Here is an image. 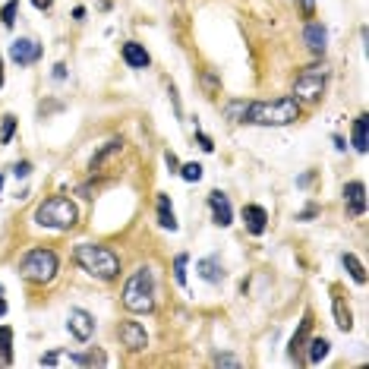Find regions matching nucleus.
<instances>
[{"label": "nucleus", "instance_id": "nucleus-1", "mask_svg": "<svg viewBox=\"0 0 369 369\" xmlns=\"http://www.w3.org/2000/svg\"><path fill=\"white\" fill-rule=\"evenodd\" d=\"M300 120V102L294 95H281L272 102H250L243 123L253 126H291Z\"/></svg>", "mask_w": 369, "mask_h": 369}, {"label": "nucleus", "instance_id": "nucleus-2", "mask_svg": "<svg viewBox=\"0 0 369 369\" xmlns=\"http://www.w3.org/2000/svg\"><path fill=\"white\" fill-rule=\"evenodd\" d=\"M73 259H76V265L83 268L85 274H92V278H98V281H114L120 274V256L111 250V246L76 243Z\"/></svg>", "mask_w": 369, "mask_h": 369}, {"label": "nucleus", "instance_id": "nucleus-3", "mask_svg": "<svg viewBox=\"0 0 369 369\" xmlns=\"http://www.w3.org/2000/svg\"><path fill=\"white\" fill-rule=\"evenodd\" d=\"M123 306L136 316H145V313L155 310V274H152L149 265L136 268V272L126 278L123 284Z\"/></svg>", "mask_w": 369, "mask_h": 369}, {"label": "nucleus", "instance_id": "nucleus-4", "mask_svg": "<svg viewBox=\"0 0 369 369\" xmlns=\"http://www.w3.org/2000/svg\"><path fill=\"white\" fill-rule=\"evenodd\" d=\"M76 221L79 209L66 196H51L35 209V224L48 227V231H70V227H76Z\"/></svg>", "mask_w": 369, "mask_h": 369}, {"label": "nucleus", "instance_id": "nucleus-5", "mask_svg": "<svg viewBox=\"0 0 369 369\" xmlns=\"http://www.w3.org/2000/svg\"><path fill=\"white\" fill-rule=\"evenodd\" d=\"M57 268H60V259L54 250H44V246H35L29 250L23 259H19V274L32 284H51L57 278Z\"/></svg>", "mask_w": 369, "mask_h": 369}, {"label": "nucleus", "instance_id": "nucleus-6", "mask_svg": "<svg viewBox=\"0 0 369 369\" xmlns=\"http://www.w3.org/2000/svg\"><path fill=\"white\" fill-rule=\"evenodd\" d=\"M325 85H328V66L313 63V66H306V70H300L297 79H294V98H297L300 104L303 102L316 104L319 98L325 95Z\"/></svg>", "mask_w": 369, "mask_h": 369}, {"label": "nucleus", "instance_id": "nucleus-7", "mask_svg": "<svg viewBox=\"0 0 369 369\" xmlns=\"http://www.w3.org/2000/svg\"><path fill=\"white\" fill-rule=\"evenodd\" d=\"M117 334H120V344H123L126 351H145V347H149V334H145L143 322L123 319L117 328Z\"/></svg>", "mask_w": 369, "mask_h": 369}, {"label": "nucleus", "instance_id": "nucleus-8", "mask_svg": "<svg viewBox=\"0 0 369 369\" xmlns=\"http://www.w3.org/2000/svg\"><path fill=\"white\" fill-rule=\"evenodd\" d=\"M42 54H44V48L35 42V38H16V42L10 44V60H13V63H19V66L38 63Z\"/></svg>", "mask_w": 369, "mask_h": 369}, {"label": "nucleus", "instance_id": "nucleus-9", "mask_svg": "<svg viewBox=\"0 0 369 369\" xmlns=\"http://www.w3.org/2000/svg\"><path fill=\"white\" fill-rule=\"evenodd\" d=\"M66 328H70L73 338L85 344V341L95 334V316H92L89 310H79L76 306V310H70V316H66Z\"/></svg>", "mask_w": 369, "mask_h": 369}, {"label": "nucleus", "instance_id": "nucleus-10", "mask_svg": "<svg viewBox=\"0 0 369 369\" xmlns=\"http://www.w3.org/2000/svg\"><path fill=\"white\" fill-rule=\"evenodd\" d=\"M209 209H212V221L218 227H231L234 224V205L221 190L209 193Z\"/></svg>", "mask_w": 369, "mask_h": 369}, {"label": "nucleus", "instance_id": "nucleus-11", "mask_svg": "<svg viewBox=\"0 0 369 369\" xmlns=\"http://www.w3.org/2000/svg\"><path fill=\"white\" fill-rule=\"evenodd\" d=\"M344 205L353 218H360V214L366 212V183L363 180H351V183L344 186Z\"/></svg>", "mask_w": 369, "mask_h": 369}, {"label": "nucleus", "instance_id": "nucleus-12", "mask_svg": "<svg viewBox=\"0 0 369 369\" xmlns=\"http://www.w3.org/2000/svg\"><path fill=\"white\" fill-rule=\"evenodd\" d=\"M303 42H306V48L316 54V57H322V54H325V48H328V29L313 19V23L303 25Z\"/></svg>", "mask_w": 369, "mask_h": 369}, {"label": "nucleus", "instance_id": "nucleus-13", "mask_svg": "<svg viewBox=\"0 0 369 369\" xmlns=\"http://www.w3.org/2000/svg\"><path fill=\"white\" fill-rule=\"evenodd\" d=\"M243 224L253 237H262L265 227H268V212L262 205H243Z\"/></svg>", "mask_w": 369, "mask_h": 369}, {"label": "nucleus", "instance_id": "nucleus-14", "mask_svg": "<svg viewBox=\"0 0 369 369\" xmlns=\"http://www.w3.org/2000/svg\"><path fill=\"white\" fill-rule=\"evenodd\" d=\"M120 54H123V63L130 66V70H145V66L152 63L149 51H145L139 42H126L123 48H120Z\"/></svg>", "mask_w": 369, "mask_h": 369}, {"label": "nucleus", "instance_id": "nucleus-15", "mask_svg": "<svg viewBox=\"0 0 369 369\" xmlns=\"http://www.w3.org/2000/svg\"><path fill=\"white\" fill-rule=\"evenodd\" d=\"M310 332H313V313L306 310V313H303V319H300V328H297V332H294V338H291V347H287L291 360H297V357H300L303 344H306V341H310Z\"/></svg>", "mask_w": 369, "mask_h": 369}, {"label": "nucleus", "instance_id": "nucleus-16", "mask_svg": "<svg viewBox=\"0 0 369 369\" xmlns=\"http://www.w3.org/2000/svg\"><path fill=\"white\" fill-rule=\"evenodd\" d=\"M42 366H85V353H73V351H48L42 360Z\"/></svg>", "mask_w": 369, "mask_h": 369}, {"label": "nucleus", "instance_id": "nucleus-17", "mask_svg": "<svg viewBox=\"0 0 369 369\" xmlns=\"http://www.w3.org/2000/svg\"><path fill=\"white\" fill-rule=\"evenodd\" d=\"M196 272H199V278L209 281V284H221V281H224V265H221L214 256L199 259V262H196Z\"/></svg>", "mask_w": 369, "mask_h": 369}, {"label": "nucleus", "instance_id": "nucleus-18", "mask_svg": "<svg viewBox=\"0 0 369 369\" xmlns=\"http://www.w3.org/2000/svg\"><path fill=\"white\" fill-rule=\"evenodd\" d=\"M158 224L164 227V231H177V214H174V205H171V196L167 193H158Z\"/></svg>", "mask_w": 369, "mask_h": 369}, {"label": "nucleus", "instance_id": "nucleus-19", "mask_svg": "<svg viewBox=\"0 0 369 369\" xmlns=\"http://www.w3.org/2000/svg\"><path fill=\"white\" fill-rule=\"evenodd\" d=\"M366 133H369V117H366V114H360V117L353 120V136H351L353 149H357L360 155H366V152H369V136H366Z\"/></svg>", "mask_w": 369, "mask_h": 369}, {"label": "nucleus", "instance_id": "nucleus-20", "mask_svg": "<svg viewBox=\"0 0 369 369\" xmlns=\"http://www.w3.org/2000/svg\"><path fill=\"white\" fill-rule=\"evenodd\" d=\"M332 313H334V325H338L341 332H351L353 328V313H351V306L344 303V297H332Z\"/></svg>", "mask_w": 369, "mask_h": 369}, {"label": "nucleus", "instance_id": "nucleus-21", "mask_svg": "<svg viewBox=\"0 0 369 369\" xmlns=\"http://www.w3.org/2000/svg\"><path fill=\"white\" fill-rule=\"evenodd\" d=\"M328 351H332V344H328V338H310V351H306V363L319 366L322 360L328 357Z\"/></svg>", "mask_w": 369, "mask_h": 369}, {"label": "nucleus", "instance_id": "nucleus-22", "mask_svg": "<svg viewBox=\"0 0 369 369\" xmlns=\"http://www.w3.org/2000/svg\"><path fill=\"white\" fill-rule=\"evenodd\" d=\"M341 265L347 268V274H351L357 284H366V268H363V262H360L357 256H353V253H344V256H341Z\"/></svg>", "mask_w": 369, "mask_h": 369}, {"label": "nucleus", "instance_id": "nucleus-23", "mask_svg": "<svg viewBox=\"0 0 369 369\" xmlns=\"http://www.w3.org/2000/svg\"><path fill=\"white\" fill-rule=\"evenodd\" d=\"M0 363H13V328L0 325Z\"/></svg>", "mask_w": 369, "mask_h": 369}, {"label": "nucleus", "instance_id": "nucleus-24", "mask_svg": "<svg viewBox=\"0 0 369 369\" xmlns=\"http://www.w3.org/2000/svg\"><path fill=\"white\" fill-rule=\"evenodd\" d=\"M16 13H19V0H6V4L0 6V23H4V29H13V25H16Z\"/></svg>", "mask_w": 369, "mask_h": 369}, {"label": "nucleus", "instance_id": "nucleus-25", "mask_svg": "<svg viewBox=\"0 0 369 369\" xmlns=\"http://www.w3.org/2000/svg\"><path fill=\"white\" fill-rule=\"evenodd\" d=\"M120 149H123V139H111V143H107L104 145V149L102 152H98V155L95 158H92V171H95V167H102V161L104 158H111V155H117V152Z\"/></svg>", "mask_w": 369, "mask_h": 369}, {"label": "nucleus", "instance_id": "nucleus-26", "mask_svg": "<svg viewBox=\"0 0 369 369\" xmlns=\"http://www.w3.org/2000/svg\"><path fill=\"white\" fill-rule=\"evenodd\" d=\"M177 174L186 180V183H199V180H202V164H196V161H190V164H180Z\"/></svg>", "mask_w": 369, "mask_h": 369}, {"label": "nucleus", "instance_id": "nucleus-27", "mask_svg": "<svg viewBox=\"0 0 369 369\" xmlns=\"http://www.w3.org/2000/svg\"><path fill=\"white\" fill-rule=\"evenodd\" d=\"M186 265H190V256L180 253V256L174 259V281H177L180 287H186Z\"/></svg>", "mask_w": 369, "mask_h": 369}, {"label": "nucleus", "instance_id": "nucleus-28", "mask_svg": "<svg viewBox=\"0 0 369 369\" xmlns=\"http://www.w3.org/2000/svg\"><path fill=\"white\" fill-rule=\"evenodd\" d=\"M246 104H250V102H231V104L224 107V117H227V120H234V123H243Z\"/></svg>", "mask_w": 369, "mask_h": 369}, {"label": "nucleus", "instance_id": "nucleus-29", "mask_svg": "<svg viewBox=\"0 0 369 369\" xmlns=\"http://www.w3.org/2000/svg\"><path fill=\"white\" fill-rule=\"evenodd\" d=\"M13 133H16V117L13 114H6L4 123H0V145H6L13 139Z\"/></svg>", "mask_w": 369, "mask_h": 369}, {"label": "nucleus", "instance_id": "nucleus-30", "mask_svg": "<svg viewBox=\"0 0 369 369\" xmlns=\"http://www.w3.org/2000/svg\"><path fill=\"white\" fill-rule=\"evenodd\" d=\"M32 174V161H16V164H13V177L16 180H25Z\"/></svg>", "mask_w": 369, "mask_h": 369}, {"label": "nucleus", "instance_id": "nucleus-31", "mask_svg": "<svg viewBox=\"0 0 369 369\" xmlns=\"http://www.w3.org/2000/svg\"><path fill=\"white\" fill-rule=\"evenodd\" d=\"M214 366H243V360L234 357V353H218V357H214Z\"/></svg>", "mask_w": 369, "mask_h": 369}, {"label": "nucleus", "instance_id": "nucleus-32", "mask_svg": "<svg viewBox=\"0 0 369 369\" xmlns=\"http://www.w3.org/2000/svg\"><path fill=\"white\" fill-rule=\"evenodd\" d=\"M85 366H107V357L102 351H89L85 353Z\"/></svg>", "mask_w": 369, "mask_h": 369}, {"label": "nucleus", "instance_id": "nucleus-33", "mask_svg": "<svg viewBox=\"0 0 369 369\" xmlns=\"http://www.w3.org/2000/svg\"><path fill=\"white\" fill-rule=\"evenodd\" d=\"M196 143H199V149H202V152H214V143H212V136H205L202 130H196Z\"/></svg>", "mask_w": 369, "mask_h": 369}, {"label": "nucleus", "instance_id": "nucleus-34", "mask_svg": "<svg viewBox=\"0 0 369 369\" xmlns=\"http://www.w3.org/2000/svg\"><path fill=\"white\" fill-rule=\"evenodd\" d=\"M316 214H319V205H316V202H310L303 212L297 214V221H313V218H316Z\"/></svg>", "mask_w": 369, "mask_h": 369}, {"label": "nucleus", "instance_id": "nucleus-35", "mask_svg": "<svg viewBox=\"0 0 369 369\" xmlns=\"http://www.w3.org/2000/svg\"><path fill=\"white\" fill-rule=\"evenodd\" d=\"M164 164L171 167V174L180 171V161H177V155H174V152H164Z\"/></svg>", "mask_w": 369, "mask_h": 369}, {"label": "nucleus", "instance_id": "nucleus-36", "mask_svg": "<svg viewBox=\"0 0 369 369\" xmlns=\"http://www.w3.org/2000/svg\"><path fill=\"white\" fill-rule=\"evenodd\" d=\"M297 6L306 13V16H313V10H316V0H297Z\"/></svg>", "mask_w": 369, "mask_h": 369}, {"label": "nucleus", "instance_id": "nucleus-37", "mask_svg": "<svg viewBox=\"0 0 369 369\" xmlns=\"http://www.w3.org/2000/svg\"><path fill=\"white\" fill-rule=\"evenodd\" d=\"M32 6H35V10H51V6H54V0H32Z\"/></svg>", "mask_w": 369, "mask_h": 369}, {"label": "nucleus", "instance_id": "nucleus-38", "mask_svg": "<svg viewBox=\"0 0 369 369\" xmlns=\"http://www.w3.org/2000/svg\"><path fill=\"white\" fill-rule=\"evenodd\" d=\"M54 79H66V63H57V66H54Z\"/></svg>", "mask_w": 369, "mask_h": 369}, {"label": "nucleus", "instance_id": "nucleus-39", "mask_svg": "<svg viewBox=\"0 0 369 369\" xmlns=\"http://www.w3.org/2000/svg\"><path fill=\"white\" fill-rule=\"evenodd\" d=\"M332 143H334V149H338V152H344V149H347L344 139H341V136H332Z\"/></svg>", "mask_w": 369, "mask_h": 369}, {"label": "nucleus", "instance_id": "nucleus-40", "mask_svg": "<svg viewBox=\"0 0 369 369\" xmlns=\"http://www.w3.org/2000/svg\"><path fill=\"white\" fill-rule=\"evenodd\" d=\"M313 183V174H303V177L297 180V186H310Z\"/></svg>", "mask_w": 369, "mask_h": 369}, {"label": "nucleus", "instance_id": "nucleus-41", "mask_svg": "<svg viewBox=\"0 0 369 369\" xmlns=\"http://www.w3.org/2000/svg\"><path fill=\"white\" fill-rule=\"evenodd\" d=\"M6 316V300H4V287H0V319Z\"/></svg>", "mask_w": 369, "mask_h": 369}, {"label": "nucleus", "instance_id": "nucleus-42", "mask_svg": "<svg viewBox=\"0 0 369 369\" xmlns=\"http://www.w3.org/2000/svg\"><path fill=\"white\" fill-rule=\"evenodd\" d=\"M4 79H6V73H4V54H0V89H4Z\"/></svg>", "mask_w": 369, "mask_h": 369}, {"label": "nucleus", "instance_id": "nucleus-43", "mask_svg": "<svg viewBox=\"0 0 369 369\" xmlns=\"http://www.w3.org/2000/svg\"><path fill=\"white\" fill-rule=\"evenodd\" d=\"M0 190H4V177H0Z\"/></svg>", "mask_w": 369, "mask_h": 369}]
</instances>
